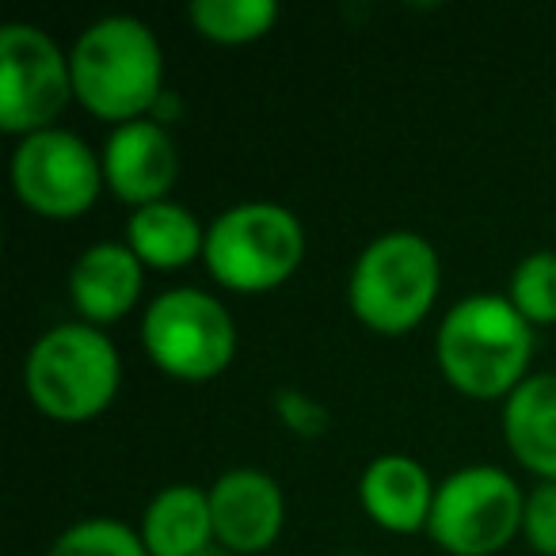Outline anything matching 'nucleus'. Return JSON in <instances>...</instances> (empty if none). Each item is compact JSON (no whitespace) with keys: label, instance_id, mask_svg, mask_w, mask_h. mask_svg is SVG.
Listing matches in <instances>:
<instances>
[{"label":"nucleus","instance_id":"1","mask_svg":"<svg viewBox=\"0 0 556 556\" xmlns=\"http://www.w3.org/2000/svg\"><path fill=\"white\" fill-rule=\"evenodd\" d=\"M73 96L103 123L153 118L164 96V50L138 16H103L77 35L70 50Z\"/></svg>","mask_w":556,"mask_h":556},{"label":"nucleus","instance_id":"2","mask_svg":"<svg viewBox=\"0 0 556 556\" xmlns=\"http://www.w3.org/2000/svg\"><path fill=\"white\" fill-rule=\"evenodd\" d=\"M434 358L462 396L507 401L530 378L533 325L507 294H469L442 317Z\"/></svg>","mask_w":556,"mask_h":556},{"label":"nucleus","instance_id":"3","mask_svg":"<svg viewBox=\"0 0 556 556\" xmlns=\"http://www.w3.org/2000/svg\"><path fill=\"white\" fill-rule=\"evenodd\" d=\"M123 358L111 336L85 325H58L35 340L24 363V389L42 416L58 424H88L115 404Z\"/></svg>","mask_w":556,"mask_h":556},{"label":"nucleus","instance_id":"4","mask_svg":"<svg viewBox=\"0 0 556 556\" xmlns=\"http://www.w3.org/2000/svg\"><path fill=\"white\" fill-rule=\"evenodd\" d=\"M442 290V263L424 232L393 229L358 252L348 302L358 325L378 336H404L427 320Z\"/></svg>","mask_w":556,"mask_h":556},{"label":"nucleus","instance_id":"5","mask_svg":"<svg viewBox=\"0 0 556 556\" xmlns=\"http://www.w3.org/2000/svg\"><path fill=\"white\" fill-rule=\"evenodd\" d=\"M202 260L217 287L232 294H267L302 267L305 225L278 202H237L210 222Z\"/></svg>","mask_w":556,"mask_h":556},{"label":"nucleus","instance_id":"6","mask_svg":"<svg viewBox=\"0 0 556 556\" xmlns=\"http://www.w3.org/2000/svg\"><path fill=\"white\" fill-rule=\"evenodd\" d=\"M141 348L161 374L202 386L222 378L237 358V325L214 294L176 287L149 302L141 317Z\"/></svg>","mask_w":556,"mask_h":556},{"label":"nucleus","instance_id":"7","mask_svg":"<svg viewBox=\"0 0 556 556\" xmlns=\"http://www.w3.org/2000/svg\"><path fill=\"white\" fill-rule=\"evenodd\" d=\"M526 495L510 472L495 465H465L434 492L427 533L450 556H495L518 538Z\"/></svg>","mask_w":556,"mask_h":556},{"label":"nucleus","instance_id":"8","mask_svg":"<svg viewBox=\"0 0 556 556\" xmlns=\"http://www.w3.org/2000/svg\"><path fill=\"white\" fill-rule=\"evenodd\" d=\"M73 96L70 54L50 31L35 24H9L0 31V130L12 138L54 130Z\"/></svg>","mask_w":556,"mask_h":556},{"label":"nucleus","instance_id":"9","mask_svg":"<svg viewBox=\"0 0 556 556\" xmlns=\"http://www.w3.org/2000/svg\"><path fill=\"white\" fill-rule=\"evenodd\" d=\"M12 187L31 214L47 222H77L96 206L103 184V161L80 134L42 130L31 134L12 153Z\"/></svg>","mask_w":556,"mask_h":556},{"label":"nucleus","instance_id":"10","mask_svg":"<svg viewBox=\"0 0 556 556\" xmlns=\"http://www.w3.org/2000/svg\"><path fill=\"white\" fill-rule=\"evenodd\" d=\"M214 538L232 556H260L287 526V495L263 469H229L210 488Z\"/></svg>","mask_w":556,"mask_h":556},{"label":"nucleus","instance_id":"11","mask_svg":"<svg viewBox=\"0 0 556 556\" xmlns=\"http://www.w3.org/2000/svg\"><path fill=\"white\" fill-rule=\"evenodd\" d=\"M100 161L108 191L134 210L164 202L179 179V149L156 118L115 126Z\"/></svg>","mask_w":556,"mask_h":556},{"label":"nucleus","instance_id":"12","mask_svg":"<svg viewBox=\"0 0 556 556\" xmlns=\"http://www.w3.org/2000/svg\"><path fill=\"white\" fill-rule=\"evenodd\" d=\"M141 290H146V263L123 240H100L85 248L70 270V302L92 328L123 320L141 302Z\"/></svg>","mask_w":556,"mask_h":556},{"label":"nucleus","instance_id":"13","mask_svg":"<svg viewBox=\"0 0 556 556\" xmlns=\"http://www.w3.org/2000/svg\"><path fill=\"white\" fill-rule=\"evenodd\" d=\"M434 492L439 484L431 480L424 462L412 454H381L363 469L358 480V500L366 515L389 533H419L431 522Z\"/></svg>","mask_w":556,"mask_h":556},{"label":"nucleus","instance_id":"14","mask_svg":"<svg viewBox=\"0 0 556 556\" xmlns=\"http://www.w3.org/2000/svg\"><path fill=\"white\" fill-rule=\"evenodd\" d=\"M507 450L541 480H556V374H530L503 401Z\"/></svg>","mask_w":556,"mask_h":556},{"label":"nucleus","instance_id":"15","mask_svg":"<svg viewBox=\"0 0 556 556\" xmlns=\"http://www.w3.org/2000/svg\"><path fill=\"white\" fill-rule=\"evenodd\" d=\"M149 556H199L214 545V510L210 488L168 484L149 500L138 526Z\"/></svg>","mask_w":556,"mask_h":556},{"label":"nucleus","instance_id":"16","mask_svg":"<svg viewBox=\"0 0 556 556\" xmlns=\"http://www.w3.org/2000/svg\"><path fill=\"white\" fill-rule=\"evenodd\" d=\"M126 244L138 255L146 267L156 270H176L187 267L191 260H199L206 248V229L199 225V217L179 202H153L141 206L126 222Z\"/></svg>","mask_w":556,"mask_h":556},{"label":"nucleus","instance_id":"17","mask_svg":"<svg viewBox=\"0 0 556 556\" xmlns=\"http://www.w3.org/2000/svg\"><path fill=\"white\" fill-rule=\"evenodd\" d=\"M191 27L217 47H248L275 31L278 4L275 0H194L187 9Z\"/></svg>","mask_w":556,"mask_h":556},{"label":"nucleus","instance_id":"18","mask_svg":"<svg viewBox=\"0 0 556 556\" xmlns=\"http://www.w3.org/2000/svg\"><path fill=\"white\" fill-rule=\"evenodd\" d=\"M47 556H149L138 530L123 526L118 518L96 515L65 526Z\"/></svg>","mask_w":556,"mask_h":556},{"label":"nucleus","instance_id":"19","mask_svg":"<svg viewBox=\"0 0 556 556\" xmlns=\"http://www.w3.org/2000/svg\"><path fill=\"white\" fill-rule=\"evenodd\" d=\"M507 298L530 325H556V252H533L510 270Z\"/></svg>","mask_w":556,"mask_h":556},{"label":"nucleus","instance_id":"20","mask_svg":"<svg viewBox=\"0 0 556 556\" xmlns=\"http://www.w3.org/2000/svg\"><path fill=\"white\" fill-rule=\"evenodd\" d=\"M275 416L282 419V427H287L290 434H298V439H320V434L328 431V424H332V412H328L317 396L305 393V389H278Z\"/></svg>","mask_w":556,"mask_h":556},{"label":"nucleus","instance_id":"21","mask_svg":"<svg viewBox=\"0 0 556 556\" xmlns=\"http://www.w3.org/2000/svg\"><path fill=\"white\" fill-rule=\"evenodd\" d=\"M522 533L533 545V553L556 556V480H541V484L526 495Z\"/></svg>","mask_w":556,"mask_h":556},{"label":"nucleus","instance_id":"22","mask_svg":"<svg viewBox=\"0 0 556 556\" xmlns=\"http://www.w3.org/2000/svg\"><path fill=\"white\" fill-rule=\"evenodd\" d=\"M199 556H232V553H229V548H225V545H217V541H214V545H210V548H202Z\"/></svg>","mask_w":556,"mask_h":556},{"label":"nucleus","instance_id":"23","mask_svg":"<svg viewBox=\"0 0 556 556\" xmlns=\"http://www.w3.org/2000/svg\"><path fill=\"white\" fill-rule=\"evenodd\" d=\"M340 556H358V553H340Z\"/></svg>","mask_w":556,"mask_h":556}]
</instances>
